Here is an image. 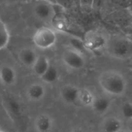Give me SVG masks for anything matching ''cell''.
Instances as JSON below:
<instances>
[{
    "instance_id": "cell-17",
    "label": "cell",
    "mask_w": 132,
    "mask_h": 132,
    "mask_svg": "<svg viewBox=\"0 0 132 132\" xmlns=\"http://www.w3.org/2000/svg\"><path fill=\"white\" fill-rule=\"evenodd\" d=\"M60 78V72L58 69L50 65L49 69L46 71V73L40 77V80L43 83L46 84H55Z\"/></svg>"
},
{
    "instance_id": "cell-6",
    "label": "cell",
    "mask_w": 132,
    "mask_h": 132,
    "mask_svg": "<svg viewBox=\"0 0 132 132\" xmlns=\"http://www.w3.org/2000/svg\"><path fill=\"white\" fill-rule=\"evenodd\" d=\"M61 59L67 67L73 70H79L84 68L86 64L84 53L71 46L63 50Z\"/></svg>"
},
{
    "instance_id": "cell-12",
    "label": "cell",
    "mask_w": 132,
    "mask_h": 132,
    "mask_svg": "<svg viewBox=\"0 0 132 132\" xmlns=\"http://www.w3.org/2000/svg\"><path fill=\"white\" fill-rule=\"evenodd\" d=\"M46 94V89L43 84L34 83L29 85L26 90L27 98L32 102L42 101Z\"/></svg>"
},
{
    "instance_id": "cell-18",
    "label": "cell",
    "mask_w": 132,
    "mask_h": 132,
    "mask_svg": "<svg viewBox=\"0 0 132 132\" xmlns=\"http://www.w3.org/2000/svg\"><path fill=\"white\" fill-rule=\"evenodd\" d=\"M10 41V33L6 24L0 19V50L7 47Z\"/></svg>"
},
{
    "instance_id": "cell-13",
    "label": "cell",
    "mask_w": 132,
    "mask_h": 132,
    "mask_svg": "<svg viewBox=\"0 0 132 132\" xmlns=\"http://www.w3.org/2000/svg\"><path fill=\"white\" fill-rule=\"evenodd\" d=\"M38 56L39 55L36 53L35 50L30 47H23L19 51L18 53V57L20 63L23 66L29 68H32L33 67Z\"/></svg>"
},
{
    "instance_id": "cell-8",
    "label": "cell",
    "mask_w": 132,
    "mask_h": 132,
    "mask_svg": "<svg viewBox=\"0 0 132 132\" xmlns=\"http://www.w3.org/2000/svg\"><path fill=\"white\" fill-rule=\"evenodd\" d=\"M33 125L36 132H52L54 128V119L49 114L42 113L36 117Z\"/></svg>"
},
{
    "instance_id": "cell-21",
    "label": "cell",
    "mask_w": 132,
    "mask_h": 132,
    "mask_svg": "<svg viewBox=\"0 0 132 132\" xmlns=\"http://www.w3.org/2000/svg\"><path fill=\"white\" fill-rule=\"evenodd\" d=\"M0 1L5 4H14V3L20 2L23 0H0Z\"/></svg>"
},
{
    "instance_id": "cell-19",
    "label": "cell",
    "mask_w": 132,
    "mask_h": 132,
    "mask_svg": "<svg viewBox=\"0 0 132 132\" xmlns=\"http://www.w3.org/2000/svg\"><path fill=\"white\" fill-rule=\"evenodd\" d=\"M121 114L122 118L125 120L131 121L132 120V103L131 102H125L121 106L120 109Z\"/></svg>"
},
{
    "instance_id": "cell-4",
    "label": "cell",
    "mask_w": 132,
    "mask_h": 132,
    "mask_svg": "<svg viewBox=\"0 0 132 132\" xmlns=\"http://www.w3.org/2000/svg\"><path fill=\"white\" fill-rule=\"evenodd\" d=\"M108 39L109 36L102 31L91 29L85 33L83 39V46L88 51H100L106 48Z\"/></svg>"
},
{
    "instance_id": "cell-1",
    "label": "cell",
    "mask_w": 132,
    "mask_h": 132,
    "mask_svg": "<svg viewBox=\"0 0 132 132\" xmlns=\"http://www.w3.org/2000/svg\"><path fill=\"white\" fill-rule=\"evenodd\" d=\"M98 85L108 97H121L128 90V80L125 75L114 69L106 70L98 76Z\"/></svg>"
},
{
    "instance_id": "cell-14",
    "label": "cell",
    "mask_w": 132,
    "mask_h": 132,
    "mask_svg": "<svg viewBox=\"0 0 132 132\" xmlns=\"http://www.w3.org/2000/svg\"><path fill=\"white\" fill-rule=\"evenodd\" d=\"M112 105L111 99L107 96H97L92 107L90 108L94 113L98 115H104L107 114Z\"/></svg>"
},
{
    "instance_id": "cell-7",
    "label": "cell",
    "mask_w": 132,
    "mask_h": 132,
    "mask_svg": "<svg viewBox=\"0 0 132 132\" xmlns=\"http://www.w3.org/2000/svg\"><path fill=\"white\" fill-rule=\"evenodd\" d=\"M80 88L73 84H65L60 87V97L67 104L73 105L78 103Z\"/></svg>"
},
{
    "instance_id": "cell-15",
    "label": "cell",
    "mask_w": 132,
    "mask_h": 132,
    "mask_svg": "<svg viewBox=\"0 0 132 132\" xmlns=\"http://www.w3.org/2000/svg\"><path fill=\"white\" fill-rule=\"evenodd\" d=\"M50 65H51L50 62L46 56L39 55L32 69L34 73L40 78L46 73V71L49 69Z\"/></svg>"
},
{
    "instance_id": "cell-2",
    "label": "cell",
    "mask_w": 132,
    "mask_h": 132,
    "mask_svg": "<svg viewBox=\"0 0 132 132\" xmlns=\"http://www.w3.org/2000/svg\"><path fill=\"white\" fill-rule=\"evenodd\" d=\"M105 50L114 59L128 60L132 56V40L124 36H109Z\"/></svg>"
},
{
    "instance_id": "cell-22",
    "label": "cell",
    "mask_w": 132,
    "mask_h": 132,
    "mask_svg": "<svg viewBox=\"0 0 132 132\" xmlns=\"http://www.w3.org/2000/svg\"><path fill=\"white\" fill-rule=\"evenodd\" d=\"M70 132H87L84 128H80V127H76V128H73L71 131Z\"/></svg>"
},
{
    "instance_id": "cell-3",
    "label": "cell",
    "mask_w": 132,
    "mask_h": 132,
    "mask_svg": "<svg viewBox=\"0 0 132 132\" xmlns=\"http://www.w3.org/2000/svg\"><path fill=\"white\" fill-rule=\"evenodd\" d=\"M57 41V34L55 29L49 26L39 28L32 36L35 46L39 50H46L53 47Z\"/></svg>"
},
{
    "instance_id": "cell-9",
    "label": "cell",
    "mask_w": 132,
    "mask_h": 132,
    "mask_svg": "<svg viewBox=\"0 0 132 132\" xmlns=\"http://www.w3.org/2000/svg\"><path fill=\"white\" fill-rule=\"evenodd\" d=\"M124 128V122L117 116H108L104 118L101 125V132H121Z\"/></svg>"
},
{
    "instance_id": "cell-20",
    "label": "cell",
    "mask_w": 132,
    "mask_h": 132,
    "mask_svg": "<svg viewBox=\"0 0 132 132\" xmlns=\"http://www.w3.org/2000/svg\"><path fill=\"white\" fill-rule=\"evenodd\" d=\"M94 0H80V4L84 7H91L94 5Z\"/></svg>"
},
{
    "instance_id": "cell-5",
    "label": "cell",
    "mask_w": 132,
    "mask_h": 132,
    "mask_svg": "<svg viewBox=\"0 0 132 132\" xmlns=\"http://www.w3.org/2000/svg\"><path fill=\"white\" fill-rule=\"evenodd\" d=\"M34 16L44 23H52L56 17V12L54 5L49 1L39 0L35 2L32 8Z\"/></svg>"
},
{
    "instance_id": "cell-23",
    "label": "cell",
    "mask_w": 132,
    "mask_h": 132,
    "mask_svg": "<svg viewBox=\"0 0 132 132\" xmlns=\"http://www.w3.org/2000/svg\"><path fill=\"white\" fill-rule=\"evenodd\" d=\"M128 129L129 132H132V120L128 121Z\"/></svg>"
},
{
    "instance_id": "cell-24",
    "label": "cell",
    "mask_w": 132,
    "mask_h": 132,
    "mask_svg": "<svg viewBox=\"0 0 132 132\" xmlns=\"http://www.w3.org/2000/svg\"><path fill=\"white\" fill-rule=\"evenodd\" d=\"M0 132H7V131H5L2 128H1V127H0Z\"/></svg>"
},
{
    "instance_id": "cell-25",
    "label": "cell",
    "mask_w": 132,
    "mask_h": 132,
    "mask_svg": "<svg viewBox=\"0 0 132 132\" xmlns=\"http://www.w3.org/2000/svg\"><path fill=\"white\" fill-rule=\"evenodd\" d=\"M2 86V83H1V80H0V87H1Z\"/></svg>"
},
{
    "instance_id": "cell-10",
    "label": "cell",
    "mask_w": 132,
    "mask_h": 132,
    "mask_svg": "<svg viewBox=\"0 0 132 132\" xmlns=\"http://www.w3.org/2000/svg\"><path fill=\"white\" fill-rule=\"evenodd\" d=\"M0 80L2 86L12 87L16 84L17 73L13 67L9 64L0 66Z\"/></svg>"
},
{
    "instance_id": "cell-16",
    "label": "cell",
    "mask_w": 132,
    "mask_h": 132,
    "mask_svg": "<svg viewBox=\"0 0 132 132\" xmlns=\"http://www.w3.org/2000/svg\"><path fill=\"white\" fill-rule=\"evenodd\" d=\"M97 96L88 88H80L78 103L86 108H91Z\"/></svg>"
},
{
    "instance_id": "cell-11",
    "label": "cell",
    "mask_w": 132,
    "mask_h": 132,
    "mask_svg": "<svg viewBox=\"0 0 132 132\" xmlns=\"http://www.w3.org/2000/svg\"><path fill=\"white\" fill-rule=\"evenodd\" d=\"M3 102L9 114L15 118H20L22 116V108L20 102L12 96L6 95L3 97Z\"/></svg>"
}]
</instances>
